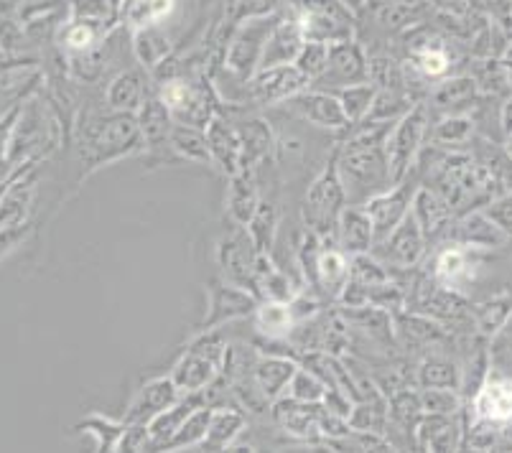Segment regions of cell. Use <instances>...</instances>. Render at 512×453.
Returning <instances> with one entry per match:
<instances>
[{
  "mask_svg": "<svg viewBox=\"0 0 512 453\" xmlns=\"http://www.w3.org/2000/svg\"><path fill=\"white\" fill-rule=\"evenodd\" d=\"M390 128L393 123H360L344 128L349 130V135L334 148L332 156L349 204L362 207L372 196L383 194L393 186L388 156H385Z\"/></svg>",
  "mask_w": 512,
  "mask_h": 453,
  "instance_id": "1",
  "label": "cell"
},
{
  "mask_svg": "<svg viewBox=\"0 0 512 453\" xmlns=\"http://www.w3.org/2000/svg\"><path fill=\"white\" fill-rule=\"evenodd\" d=\"M227 347H230V342L225 339L222 329L197 331V336L181 352V357L176 359L169 372L176 390L181 395H202L204 390H209L214 382L220 380Z\"/></svg>",
  "mask_w": 512,
  "mask_h": 453,
  "instance_id": "2",
  "label": "cell"
},
{
  "mask_svg": "<svg viewBox=\"0 0 512 453\" xmlns=\"http://www.w3.org/2000/svg\"><path fill=\"white\" fill-rule=\"evenodd\" d=\"M347 207V194H344L342 179L337 174V163H334L332 156L306 189L304 204H301L304 227L314 232L316 237H321V240H334L339 217Z\"/></svg>",
  "mask_w": 512,
  "mask_h": 453,
  "instance_id": "3",
  "label": "cell"
},
{
  "mask_svg": "<svg viewBox=\"0 0 512 453\" xmlns=\"http://www.w3.org/2000/svg\"><path fill=\"white\" fill-rule=\"evenodd\" d=\"M143 148H146V143H143L136 115H130V112H107L102 118H95V128H90L87 158H90V166L97 168L102 163L136 156Z\"/></svg>",
  "mask_w": 512,
  "mask_h": 453,
  "instance_id": "4",
  "label": "cell"
},
{
  "mask_svg": "<svg viewBox=\"0 0 512 453\" xmlns=\"http://www.w3.org/2000/svg\"><path fill=\"white\" fill-rule=\"evenodd\" d=\"M428 105L416 102L400 120H395L385 140V156H388L390 181L403 184L416 168L418 156L423 151V143L428 138Z\"/></svg>",
  "mask_w": 512,
  "mask_h": 453,
  "instance_id": "5",
  "label": "cell"
},
{
  "mask_svg": "<svg viewBox=\"0 0 512 453\" xmlns=\"http://www.w3.org/2000/svg\"><path fill=\"white\" fill-rule=\"evenodd\" d=\"M281 21V13H268V16H255L245 18V21L237 23L235 34L227 41L225 51V69L235 79H240L242 84L250 82V79L258 74L260 59H263L265 44H268V36L276 28V23Z\"/></svg>",
  "mask_w": 512,
  "mask_h": 453,
  "instance_id": "6",
  "label": "cell"
},
{
  "mask_svg": "<svg viewBox=\"0 0 512 453\" xmlns=\"http://www.w3.org/2000/svg\"><path fill=\"white\" fill-rule=\"evenodd\" d=\"M418 186H421V179H418V174L413 171L403 184L390 186L388 191L372 196L370 202L362 204L372 222V230H375V245L388 240V237L393 235L395 227L408 217ZM372 250H375V247H372Z\"/></svg>",
  "mask_w": 512,
  "mask_h": 453,
  "instance_id": "7",
  "label": "cell"
},
{
  "mask_svg": "<svg viewBox=\"0 0 512 453\" xmlns=\"http://www.w3.org/2000/svg\"><path fill=\"white\" fill-rule=\"evenodd\" d=\"M207 316L199 324V331H214L222 329L225 324L237 319H248L258 308V298L250 291L232 283H222V280H212L207 286Z\"/></svg>",
  "mask_w": 512,
  "mask_h": 453,
  "instance_id": "8",
  "label": "cell"
},
{
  "mask_svg": "<svg viewBox=\"0 0 512 453\" xmlns=\"http://www.w3.org/2000/svg\"><path fill=\"white\" fill-rule=\"evenodd\" d=\"M370 82V59L360 41H344V44L329 46L327 74L314 82L319 90L337 92L349 84Z\"/></svg>",
  "mask_w": 512,
  "mask_h": 453,
  "instance_id": "9",
  "label": "cell"
},
{
  "mask_svg": "<svg viewBox=\"0 0 512 453\" xmlns=\"http://www.w3.org/2000/svg\"><path fill=\"white\" fill-rule=\"evenodd\" d=\"M426 235H423L421 224L416 222L413 212H408V217L398 224L393 230V235L385 242L375 245L372 255H375L380 263H385L388 268H400L411 270L426 255Z\"/></svg>",
  "mask_w": 512,
  "mask_h": 453,
  "instance_id": "10",
  "label": "cell"
},
{
  "mask_svg": "<svg viewBox=\"0 0 512 453\" xmlns=\"http://www.w3.org/2000/svg\"><path fill=\"white\" fill-rule=\"evenodd\" d=\"M487 250H477V247L467 245H456V242H449L444 245V250L436 252L434 258V280L439 286L451 288V291L462 293L469 283H474L477 278V270L482 268V255Z\"/></svg>",
  "mask_w": 512,
  "mask_h": 453,
  "instance_id": "11",
  "label": "cell"
},
{
  "mask_svg": "<svg viewBox=\"0 0 512 453\" xmlns=\"http://www.w3.org/2000/svg\"><path fill=\"white\" fill-rule=\"evenodd\" d=\"M248 84V97L258 105H283L286 100L296 97L299 92L309 90L311 82L293 67V64H286V67H271V69H260Z\"/></svg>",
  "mask_w": 512,
  "mask_h": 453,
  "instance_id": "12",
  "label": "cell"
},
{
  "mask_svg": "<svg viewBox=\"0 0 512 453\" xmlns=\"http://www.w3.org/2000/svg\"><path fill=\"white\" fill-rule=\"evenodd\" d=\"M283 110H288L291 115H296L304 123L316 125V128L324 130H337L342 133L347 128V118H344V110L339 105L337 95L334 92L324 90H304L296 97L283 102Z\"/></svg>",
  "mask_w": 512,
  "mask_h": 453,
  "instance_id": "13",
  "label": "cell"
},
{
  "mask_svg": "<svg viewBox=\"0 0 512 453\" xmlns=\"http://www.w3.org/2000/svg\"><path fill=\"white\" fill-rule=\"evenodd\" d=\"M319 410L321 405H306V403H296L291 398H278L271 403V423L276 426V431H283L286 436L296 438L301 443H321V433H319Z\"/></svg>",
  "mask_w": 512,
  "mask_h": 453,
  "instance_id": "14",
  "label": "cell"
},
{
  "mask_svg": "<svg viewBox=\"0 0 512 453\" xmlns=\"http://www.w3.org/2000/svg\"><path fill=\"white\" fill-rule=\"evenodd\" d=\"M181 392L176 390L174 380L169 375L164 377H151L148 382H143L141 390L136 392V398L130 400V405L123 413V423H151L156 415H161L164 410H169L171 405L179 403Z\"/></svg>",
  "mask_w": 512,
  "mask_h": 453,
  "instance_id": "15",
  "label": "cell"
},
{
  "mask_svg": "<svg viewBox=\"0 0 512 453\" xmlns=\"http://www.w3.org/2000/svg\"><path fill=\"white\" fill-rule=\"evenodd\" d=\"M207 135V146L212 153V166H217L222 174L230 179V176L240 174L242 171V143L240 133H237V125L230 123L222 115H214L209 120V125L204 128Z\"/></svg>",
  "mask_w": 512,
  "mask_h": 453,
  "instance_id": "16",
  "label": "cell"
},
{
  "mask_svg": "<svg viewBox=\"0 0 512 453\" xmlns=\"http://www.w3.org/2000/svg\"><path fill=\"white\" fill-rule=\"evenodd\" d=\"M446 237L456 245L477 247V250H492V247H502L505 242H510V237L492 219H487L482 209L454 217L451 227L446 230Z\"/></svg>",
  "mask_w": 512,
  "mask_h": 453,
  "instance_id": "17",
  "label": "cell"
},
{
  "mask_svg": "<svg viewBox=\"0 0 512 453\" xmlns=\"http://www.w3.org/2000/svg\"><path fill=\"white\" fill-rule=\"evenodd\" d=\"M319 265H316V288L314 293L324 296L327 301H337L342 298L344 288L349 286V278H352V265L349 258L337 247L334 240H321Z\"/></svg>",
  "mask_w": 512,
  "mask_h": 453,
  "instance_id": "18",
  "label": "cell"
},
{
  "mask_svg": "<svg viewBox=\"0 0 512 453\" xmlns=\"http://www.w3.org/2000/svg\"><path fill=\"white\" fill-rule=\"evenodd\" d=\"M306 44V36L301 31L299 18H283L276 23V28L268 36V44H265L263 59H260V69L271 67H286V64H296L301 49ZM258 69V72H260Z\"/></svg>",
  "mask_w": 512,
  "mask_h": 453,
  "instance_id": "19",
  "label": "cell"
},
{
  "mask_svg": "<svg viewBox=\"0 0 512 453\" xmlns=\"http://www.w3.org/2000/svg\"><path fill=\"white\" fill-rule=\"evenodd\" d=\"M334 242H337V247L347 258L372 252V247H375V230H372V222L367 217L365 207L349 204L344 209L342 217H339L337 232H334Z\"/></svg>",
  "mask_w": 512,
  "mask_h": 453,
  "instance_id": "20",
  "label": "cell"
},
{
  "mask_svg": "<svg viewBox=\"0 0 512 453\" xmlns=\"http://www.w3.org/2000/svg\"><path fill=\"white\" fill-rule=\"evenodd\" d=\"M411 212L416 217V222L421 224V230L428 242L444 237L451 222H454V209H451V204L446 202L439 191L428 189V186H418L416 196H413Z\"/></svg>",
  "mask_w": 512,
  "mask_h": 453,
  "instance_id": "21",
  "label": "cell"
},
{
  "mask_svg": "<svg viewBox=\"0 0 512 453\" xmlns=\"http://www.w3.org/2000/svg\"><path fill=\"white\" fill-rule=\"evenodd\" d=\"M299 370V362L288 354L281 352H260L255 359L253 377L258 382V387L263 390V395L268 400H278L286 395L288 385H291L293 375Z\"/></svg>",
  "mask_w": 512,
  "mask_h": 453,
  "instance_id": "22",
  "label": "cell"
},
{
  "mask_svg": "<svg viewBox=\"0 0 512 453\" xmlns=\"http://www.w3.org/2000/svg\"><path fill=\"white\" fill-rule=\"evenodd\" d=\"M248 431V415L235 405H220L212 408V420H209L207 438L202 443L204 453H225L232 443L242 438Z\"/></svg>",
  "mask_w": 512,
  "mask_h": 453,
  "instance_id": "23",
  "label": "cell"
},
{
  "mask_svg": "<svg viewBox=\"0 0 512 453\" xmlns=\"http://www.w3.org/2000/svg\"><path fill=\"white\" fill-rule=\"evenodd\" d=\"M235 125L242 143V168L258 171L276 151V133L263 118H245Z\"/></svg>",
  "mask_w": 512,
  "mask_h": 453,
  "instance_id": "24",
  "label": "cell"
},
{
  "mask_svg": "<svg viewBox=\"0 0 512 453\" xmlns=\"http://www.w3.org/2000/svg\"><path fill=\"white\" fill-rule=\"evenodd\" d=\"M136 120L138 128H141L146 148H153V151L164 146L169 148V135L171 130H174L176 120L174 115H171L169 107H166V102L161 100L156 92H151V95L146 97L143 107L136 112Z\"/></svg>",
  "mask_w": 512,
  "mask_h": 453,
  "instance_id": "25",
  "label": "cell"
},
{
  "mask_svg": "<svg viewBox=\"0 0 512 453\" xmlns=\"http://www.w3.org/2000/svg\"><path fill=\"white\" fill-rule=\"evenodd\" d=\"M260 191H258V176L250 168H242L240 174L230 176V186H227V212H230L232 222L237 227H248L253 219L255 209L260 204Z\"/></svg>",
  "mask_w": 512,
  "mask_h": 453,
  "instance_id": "26",
  "label": "cell"
},
{
  "mask_svg": "<svg viewBox=\"0 0 512 453\" xmlns=\"http://www.w3.org/2000/svg\"><path fill=\"white\" fill-rule=\"evenodd\" d=\"M418 390H459L462 392V362L446 354H428L416 367Z\"/></svg>",
  "mask_w": 512,
  "mask_h": 453,
  "instance_id": "27",
  "label": "cell"
},
{
  "mask_svg": "<svg viewBox=\"0 0 512 453\" xmlns=\"http://www.w3.org/2000/svg\"><path fill=\"white\" fill-rule=\"evenodd\" d=\"M512 319V293H495V296L484 298L482 303L472 306V321L474 331H477L482 339L492 342L502 334L507 324Z\"/></svg>",
  "mask_w": 512,
  "mask_h": 453,
  "instance_id": "28",
  "label": "cell"
},
{
  "mask_svg": "<svg viewBox=\"0 0 512 453\" xmlns=\"http://www.w3.org/2000/svg\"><path fill=\"white\" fill-rule=\"evenodd\" d=\"M204 403V395H181L179 403L171 405L169 410H164L161 415L148 423V431H151V441H153V451L156 453L158 448H164L171 438L176 436L181 426H184V420L194 413L197 408H202Z\"/></svg>",
  "mask_w": 512,
  "mask_h": 453,
  "instance_id": "29",
  "label": "cell"
},
{
  "mask_svg": "<svg viewBox=\"0 0 512 453\" xmlns=\"http://www.w3.org/2000/svg\"><path fill=\"white\" fill-rule=\"evenodd\" d=\"M148 95H151V92L146 90L141 74L120 72L113 82L107 84V90H105L107 110L130 112V115H136V112L143 107V102H146Z\"/></svg>",
  "mask_w": 512,
  "mask_h": 453,
  "instance_id": "30",
  "label": "cell"
},
{
  "mask_svg": "<svg viewBox=\"0 0 512 453\" xmlns=\"http://www.w3.org/2000/svg\"><path fill=\"white\" fill-rule=\"evenodd\" d=\"M477 92V82H474V77H467V74L441 79L431 90V95H428V107L444 110L446 115H454L456 110L467 107L477 97Z\"/></svg>",
  "mask_w": 512,
  "mask_h": 453,
  "instance_id": "31",
  "label": "cell"
},
{
  "mask_svg": "<svg viewBox=\"0 0 512 453\" xmlns=\"http://www.w3.org/2000/svg\"><path fill=\"white\" fill-rule=\"evenodd\" d=\"M255 329L268 339V342H288V336L296 329V319L291 314V306L283 301H260L253 314Z\"/></svg>",
  "mask_w": 512,
  "mask_h": 453,
  "instance_id": "32",
  "label": "cell"
},
{
  "mask_svg": "<svg viewBox=\"0 0 512 453\" xmlns=\"http://www.w3.org/2000/svg\"><path fill=\"white\" fill-rule=\"evenodd\" d=\"M474 138H477V123L472 115H464V112L444 115L434 128H428V140L439 148H449V151H459Z\"/></svg>",
  "mask_w": 512,
  "mask_h": 453,
  "instance_id": "33",
  "label": "cell"
},
{
  "mask_svg": "<svg viewBox=\"0 0 512 453\" xmlns=\"http://www.w3.org/2000/svg\"><path fill=\"white\" fill-rule=\"evenodd\" d=\"M169 151L174 153L176 161L199 163V166H212V153L207 146L204 130L192 128V125L176 123L169 135Z\"/></svg>",
  "mask_w": 512,
  "mask_h": 453,
  "instance_id": "34",
  "label": "cell"
},
{
  "mask_svg": "<svg viewBox=\"0 0 512 453\" xmlns=\"http://www.w3.org/2000/svg\"><path fill=\"white\" fill-rule=\"evenodd\" d=\"M278 224H281V217H278L276 202H271V199H260L253 219H250L248 227H245V235L250 237V242H253V247L260 255H271L273 252Z\"/></svg>",
  "mask_w": 512,
  "mask_h": 453,
  "instance_id": "35",
  "label": "cell"
},
{
  "mask_svg": "<svg viewBox=\"0 0 512 453\" xmlns=\"http://www.w3.org/2000/svg\"><path fill=\"white\" fill-rule=\"evenodd\" d=\"M209 420H212V408L202 405V408H197L184 420V426L176 431V436L164 448H158L156 453H184L194 451V448H202L204 438H207Z\"/></svg>",
  "mask_w": 512,
  "mask_h": 453,
  "instance_id": "36",
  "label": "cell"
},
{
  "mask_svg": "<svg viewBox=\"0 0 512 453\" xmlns=\"http://www.w3.org/2000/svg\"><path fill=\"white\" fill-rule=\"evenodd\" d=\"M133 51H136L138 62L143 67L158 69L169 59L171 39L161 26L141 28V31H133Z\"/></svg>",
  "mask_w": 512,
  "mask_h": 453,
  "instance_id": "37",
  "label": "cell"
},
{
  "mask_svg": "<svg viewBox=\"0 0 512 453\" xmlns=\"http://www.w3.org/2000/svg\"><path fill=\"white\" fill-rule=\"evenodd\" d=\"M176 0H125L123 16L133 31L161 26L174 13Z\"/></svg>",
  "mask_w": 512,
  "mask_h": 453,
  "instance_id": "38",
  "label": "cell"
},
{
  "mask_svg": "<svg viewBox=\"0 0 512 453\" xmlns=\"http://www.w3.org/2000/svg\"><path fill=\"white\" fill-rule=\"evenodd\" d=\"M344 110V118H347L349 125H360L365 123L367 115H370V107L377 97V87L372 82L365 84H349V87H342V90L334 92Z\"/></svg>",
  "mask_w": 512,
  "mask_h": 453,
  "instance_id": "39",
  "label": "cell"
},
{
  "mask_svg": "<svg viewBox=\"0 0 512 453\" xmlns=\"http://www.w3.org/2000/svg\"><path fill=\"white\" fill-rule=\"evenodd\" d=\"M125 423L120 418H110V415L92 413L85 420H79L77 431L90 433L95 438V453H110L115 451L120 441V433H123Z\"/></svg>",
  "mask_w": 512,
  "mask_h": 453,
  "instance_id": "40",
  "label": "cell"
},
{
  "mask_svg": "<svg viewBox=\"0 0 512 453\" xmlns=\"http://www.w3.org/2000/svg\"><path fill=\"white\" fill-rule=\"evenodd\" d=\"M411 64L423 79H444L451 69V56L444 46L431 44L428 39L423 41V46H413Z\"/></svg>",
  "mask_w": 512,
  "mask_h": 453,
  "instance_id": "41",
  "label": "cell"
},
{
  "mask_svg": "<svg viewBox=\"0 0 512 453\" xmlns=\"http://www.w3.org/2000/svg\"><path fill=\"white\" fill-rule=\"evenodd\" d=\"M416 102H411V97L403 95L398 90H377L375 102L370 107V115H367L365 123H395L406 115Z\"/></svg>",
  "mask_w": 512,
  "mask_h": 453,
  "instance_id": "42",
  "label": "cell"
},
{
  "mask_svg": "<svg viewBox=\"0 0 512 453\" xmlns=\"http://www.w3.org/2000/svg\"><path fill=\"white\" fill-rule=\"evenodd\" d=\"M334 453H403L398 446L388 441L383 433H360L352 431L347 438L329 443Z\"/></svg>",
  "mask_w": 512,
  "mask_h": 453,
  "instance_id": "43",
  "label": "cell"
},
{
  "mask_svg": "<svg viewBox=\"0 0 512 453\" xmlns=\"http://www.w3.org/2000/svg\"><path fill=\"white\" fill-rule=\"evenodd\" d=\"M349 265H352V278L349 283H357L362 288H377V286H385L393 280L390 275V268L385 263L367 252V255H355V258H349Z\"/></svg>",
  "mask_w": 512,
  "mask_h": 453,
  "instance_id": "44",
  "label": "cell"
},
{
  "mask_svg": "<svg viewBox=\"0 0 512 453\" xmlns=\"http://www.w3.org/2000/svg\"><path fill=\"white\" fill-rule=\"evenodd\" d=\"M324 392H327V385H324V382H321L314 372L299 367V370H296V375H293L291 385H288L286 398L296 400V403L321 405V400H324Z\"/></svg>",
  "mask_w": 512,
  "mask_h": 453,
  "instance_id": "45",
  "label": "cell"
},
{
  "mask_svg": "<svg viewBox=\"0 0 512 453\" xmlns=\"http://www.w3.org/2000/svg\"><path fill=\"white\" fill-rule=\"evenodd\" d=\"M293 67L299 69L311 84L319 82V79L327 74V67H329V46L319 44V41H306Z\"/></svg>",
  "mask_w": 512,
  "mask_h": 453,
  "instance_id": "46",
  "label": "cell"
},
{
  "mask_svg": "<svg viewBox=\"0 0 512 453\" xmlns=\"http://www.w3.org/2000/svg\"><path fill=\"white\" fill-rule=\"evenodd\" d=\"M421 403L426 415H444V418H456L464 408L459 390H421Z\"/></svg>",
  "mask_w": 512,
  "mask_h": 453,
  "instance_id": "47",
  "label": "cell"
},
{
  "mask_svg": "<svg viewBox=\"0 0 512 453\" xmlns=\"http://www.w3.org/2000/svg\"><path fill=\"white\" fill-rule=\"evenodd\" d=\"M296 16H334L355 21V11L344 0H291Z\"/></svg>",
  "mask_w": 512,
  "mask_h": 453,
  "instance_id": "48",
  "label": "cell"
},
{
  "mask_svg": "<svg viewBox=\"0 0 512 453\" xmlns=\"http://www.w3.org/2000/svg\"><path fill=\"white\" fill-rule=\"evenodd\" d=\"M115 451L118 453H151L153 441H151V431H148L146 423H125Z\"/></svg>",
  "mask_w": 512,
  "mask_h": 453,
  "instance_id": "49",
  "label": "cell"
},
{
  "mask_svg": "<svg viewBox=\"0 0 512 453\" xmlns=\"http://www.w3.org/2000/svg\"><path fill=\"white\" fill-rule=\"evenodd\" d=\"M482 212L487 214V219H492V222H495L497 227H500V230L512 240V194L510 191H502V194H497L495 199H490V202L482 207Z\"/></svg>",
  "mask_w": 512,
  "mask_h": 453,
  "instance_id": "50",
  "label": "cell"
},
{
  "mask_svg": "<svg viewBox=\"0 0 512 453\" xmlns=\"http://www.w3.org/2000/svg\"><path fill=\"white\" fill-rule=\"evenodd\" d=\"M97 44V31L92 23H77V26L69 28V34H67V46L69 49L74 51H92L95 49Z\"/></svg>",
  "mask_w": 512,
  "mask_h": 453,
  "instance_id": "51",
  "label": "cell"
},
{
  "mask_svg": "<svg viewBox=\"0 0 512 453\" xmlns=\"http://www.w3.org/2000/svg\"><path fill=\"white\" fill-rule=\"evenodd\" d=\"M235 18L245 21V18L268 16V13L278 11V0H235Z\"/></svg>",
  "mask_w": 512,
  "mask_h": 453,
  "instance_id": "52",
  "label": "cell"
},
{
  "mask_svg": "<svg viewBox=\"0 0 512 453\" xmlns=\"http://www.w3.org/2000/svg\"><path fill=\"white\" fill-rule=\"evenodd\" d=\"M500 130L505 138L512 133V95L507 97L505 105L500 107Z\"/></svg>",
  "mask_w": 512,
  "mask_h": 453,
  "instance_id": "53",
  "label": "cell"
},
{
  "mask_svg": "<svg viewBox=\"0 0 512 453\" xmlns=\"http://www.w3.org/2000/svg\"><path fill=\"white\" fill-rule=\"evenodd\" d=\"M225 453H258V446H255V443H250V441H237V443H232L230 448H227Z\"/></svg>",
  "mask_w": 512,
  "mask_h": 453,
  "instance_id": "54",
  "label": "cell"
},
{
  "mask_svg": "<svg viewBox=\"0 0 512 453\" xmlns=\"http://www.w3.org/2000/svg\"><path fill=\"white\" fill-rule=\"evenodd\" d=\"M439 3H444V6L454 13L467 11V0H439Z\"/></svg>",
  "mask_w": 512,
  "mask_h": 453,
  "instance_id": "55",
  "label": "cell"
},
{
  "mask_svg": "<svg viewBox=\"0 0 512 453\" xmlns=\"http://www.w3.org/2000/svg\"><path fill=\"white\" fill-rule=\"evenodd\" d=\"M344 3H347V6L352 8V11H360V8L365 6V3H370V0H344Z\"/></svg>",
  "mask_w": 512,
  "mask_h": 453,
  "instance_id": "56",
  "label": "cell"
},
{
  "mask_svg": "<svg viewBox=\"0 0 512 453\" xmlns=\"http://www.w3.org/2000/svg\"><path fill=\"white\" fill-rule=\"evenodd\" d=\"M505 151H507V156L512 158V133L505 138Z\"/></svg>",
  "mask_w": 512,
  "mask_h": 453,
  "instance_id": "57",
  "label": "cell"
},
{
  "mask_svg": "<svg viewBox=\"0 0 512 453\" xmlns=\"http://www.w3.org/2000/svg\"><path fill=\"white\" fill-rule=\"evenodd\" d=\"M411 453H428V451H426V448H423V446H421V443H418V446H416V448H413V451H411Z\"/></svg>",
  "mask_w": 512,
  "mask_h": 453,
  "instance_id": "58",
  "label": "cell"
},
{
  "mask_svg": "<svg viewBox=\"0 0 512 453\" xmlns=\"http://www.w3.org/2000/svg\"><path fill=\"white\" fill-rule=\"evenodd\" d=\"M258 453H278V451H273V448H263V446H258Z\"/></svg>",
  "mask_w": 512,
  "mask_h": 453,
  "instance_id": "59",
  "label": "cell"
},
{
  "mask_svg": "<svg viewBox=\"0 0 512 453\" xmlns=\"http://www.w3.org/2000/svg\"><path fill=\"white\" fill-rule=\"evenodd\" d=\"M507 191H510V194H512V179L507 181Z\"/></svg>",
  "mask_w": 512,
  "mask_h": 453,
  "instance_id": "60",
  "label": "cell"
},
{
  "mask_svg": "<svg viewBox=\"0 0 512 453\" xmlns=\"http://www.w3.org/2000/svg\"><path fill=\"white\" fill-rule=\"evenodd\" d=\"M490 453H512V451H490Z\"/></svg>",
  "mask_w": 512,
  "mask_h": 453,
  "instance_id": "61",
  "label": "cell"
},
{
  "mask_svg": "<svg viewBox=\"0 0 512 453\" xmlns=\"http://www.w3.org/2000/svg\"><path fill=\"white\" fill-rule=\"evenodd\" d=\"M110 453H118V451H110Z\"/></svg>",
  "mask_w": 512,
  "mask_h": 453,
  "instance_id": "62",
  "label": "cell"
}]
</instances>
